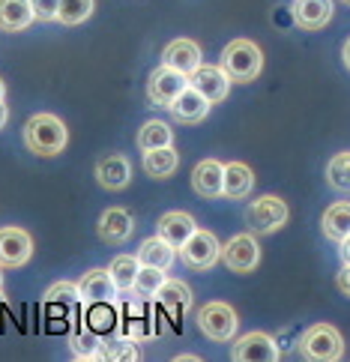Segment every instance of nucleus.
Here are the masks:
<instances>
[{"instance_id": "2eb2a0df", "label": "nucleus", "mask_w": 350, "mask_h": 362, "mask_svg": "<svg viewBox=\"0 0 350 362\" xmlns=\"http://www.w3.org/2000/svg\"><path fill=\"white\" fill-rule=\"evenodd\" d=\"M198 230V225H194V218L183 210H171V213H165L159 218V225H156V234H159L168 245H174V249L180 252L186 245V240Z\"/></svg>"}, {"instance_id": "b1692460", "label": "nucleus", "mask_w": 350, "mask_h": 362, "mask_svg": "<svg viewBox=\"0 0 350 362\" xmlns=\"http://www.w3.org/2000/svg\"><path fill=\"white\" fill-rule=\"evenodd\" d=\"M320 228H323V237H327V240L342 243V240L350 234V204H347V201L332 204L329 210L323 213Z\"/></svg>"}, {"instance_id": "a878e982", "label": "nucleus", "mask_w": 350, "mask_h": 362, "mask_svg": "<svg viewBox=\"0 0 350 362\" xmlns=\"http://www.w3.org/2000/svg\"><path fill=\"white\" fill-rule=\"evenodd\" d=\"M138 269H141V261H138V255H117L111 267H108V273L117 284V291H132V284H135V276H138Z\"/></svg>"}, {"instance_id": "1a4fd4ad", "label": "nucleus", "mask_w": 350, "mask_h": 362, "mask_svg": "<svg viewBox=\"0 0 350 362\" xmlns=\"http://www.w3.org/2000/svg\"><path fill=\"white\" fill-rule=\"evenodd\" d=\"M189 84L198 90V93L210 102V105H218L225 102L231 93V78L222 66H213V63H201L198 69L189 75Z\"/></svg>"}, {"instance_id": "2f4dec72", "label": "nucleus", "mask_w": 350, "mask_h": 362, "mask_svg": "<svg viewBox=\"0 0 350 362\" xmlns=\"http://www.w3.org/2000/svg\"><path fill=\"white\" fill-rule=\"evenodd\" d=\"M99 356H105V359H138V344L132 339H123V335H117V339H108V341H102V351Z\"/></svg>"}, {"instance_id": "dca6fc26", "label": "nucleus", "mask_w": 350, "mask_h": 362, "mask_svg": "<svg viewBox=\"0 0 350 362\" xmlns=\"http://www.w3.org/2000/svg\"><path fill=\"white\" fill-rule=\"evenodd\" d=\"M96 180L102 189H126L129 180H132V162H129L123 153H111V156H102L96 162Z\"/></svg>"}, {"instance_id": "cd10ccee", "label": "nucleus", "mask_w": 350, "mask_h": 362, "mask_svg": "<svg viewBox=\"0 0 350 362\" xmlns=\"http://www.w3.org/2000/svg\"><path fill=\"white\" fill-rule=\"evenodd\" d=\"M162 284H165V269L141 264L138 276H135V284H132V291L141 296V300H156V293H159Z\"/></svg>"}, {"instance_id": "9d476101", "label": "nucleus", "mask_w": 350, "mask_h": 362, "mask_svg": "<svg viewBox=\"0 0 350 362\" xmlns=\"http://www.w3.org/2000/svg\"><path fill=\"white\" fill-rule=\"evenodd\" d=\"M279 356V344L267 332H245L231 347V359L240 362H276Z\"/></svg>"}, {"instance_id": "4be33fe9", "label": "nucleus", "mask_w": 350, "mask_h": 362, "mask_svg": "<svg viewBox=\"0 0 350 362\" xmlns=\"http://www.w3.org/2000/svg\"><path fill=\"white\" fill-rule=\"evenodd\" d=\"M180 168V156L174 147H156L144 153V174L153 180H168L174 177V171Z\"/></svg>"}, {"instance_id": "7c9ffc66", "label": "nucleus", "mask_w": 350, "mask_h": 362, "mask_svg": "<svg viewBox=\"0 0 350 362\" xmlns=\"http://www.w3.org/2000/svg\"><path fill=\"white\" fill-rule=\"evenodd\" d=\"M327 180H329L332 189L350 192V153H339V156H332V162L327 165Z\"/></svg>"}, {"instance_id": "f257e3e1", "label": "nucleus", "mask_w": 350, "mask_h": 362, "mask_svg": "<svg viewBox=\"0 0 350 362\" xmlns=\"http://www.w3.org/2000/svg\"><path fill=\"white\" fill-rule=\"evenodd\" d=\"M24 144L36 156H60L69 144V129L57 114H33L24 123Z\"/></svg>"}, {"instance_id": "79ce46f5", "label": "nucleus", "mask_w": 350, "mask_h": 362, "mask_svg": "<svg viewBox=\"0 0 350 362\" xmlns=\"http://www.w3.org/2000/svg\"><path fill=\"white\" fill-rule=\"evenodd\" d=\"M344 4H347V6H350V0H344Z\"/></svg>"}, {"instance_id": "ddd939ff", "label": "nucleus", "mask_w": 350, "mask_h": 362, "mask_svg": "<svg viewBox=\"0 0 350 362\" xmlns=\"http://www.w3.org/2000/svg\"><path fill=\"white\" fill-rule=\"evenodd\" d=\"M99 240L108 243V245H123L129 237L135 234V218L129 210H123V206H111V210L102 213L99 218Z\"/></svg>"}, {"instance_id": "bb28decb", "label": "nucleus", "mask_w": 350, "mask_h": 362, "mask_svg": "<svg viewBox=\"0 0 350 362\" xmlns=\"http://www.w3.org/2000/svg\"><path fill=\"white\" fill-rule=\"evenodd\" d=\"M174 144V132L171 126L162 123V120H147L144 126H141L138 132V147L141 150H156V147H171Z\"/></svg>"}, {"instance_id": "58836bf2", "label": "nucleus", "mask_w": 350, "mask_h": 362, "mask_svg": "<svg viewBox=\"0 0 350 362\" xmlns=\"http://www.w3.org/2000/svg\"><path fill=\"white\" fill-rule=\"evenodd\" d=\"M4 96H6V84H4V81H0V99H4Z\"/></svg>"}, {"instance_id": "7ed1b4c3", "label": "nucleus", "mask_w": 350, "mask_h": 362, "mask_svg": "<svg viewBox=\"0 0 350 362\" xmlns=\"http://www.w3.org/2000/svg\"><path fill=\"white\" fill-rule=\"evenodd\" d=\"M300 351L305 359H317V362H332L342 359L344 354V339L332 323H315L308 327L300 339Z\"/></svg>"}, {"instance_id": "393cba45", "label": "nucleus", "mask_w": 350, "mask_h": 362, "mask_svg": "<svg viewBox=\"0 0 350 362\" xmlns=\"http://www.w3.org/2000/svg\"><path fill=\"white\" fill-rule=\"evenodd\" d=\"M156 300H159L171 315H183L186 308L192 305V291L186 281H177V279H165V284L159 288V293H156Z\"/></svg>"}, {"instance_id": "39448f33", "label": "nucleus", "mask_w": 350, "mask_h": 362, "mask_svg": "<svg viewBox=\"0 0 350 362\" xmlns=\"http://www.w3.org/2000/svg\"><path fill=\"white\" fill-rule=\"evenodd\" d=\"M288 216V204L276 195H261L245 206V225H249L252 234H272V230L284 228Z\"/></svg>"}, {"instance_id": "4c0bfd02", "label": "nucleus", "mask_w": 350, "mask_h": 362, "mask_svg": "<svg viewBox=\"0 0 350 362\" xmlns=\"http://www.w3.org/2000/svg\"><path fill=\"white\" fill-rule=\"evenodd\" d=\"M342 57H344V66L350 69V40L344 42V48H342Z\"/></svg>"}, {"instance_id": "f03ea898", "label": "nucleus", "mask_w": 350, "mask_h": 362, "mask_svg": "<svg viewBox=\"0 0 350 362\" xmlns=\"http://www.w3.org/2000/svg\"><path fill=\"white\" fill-rule=\"evenodd\" d=\"M218 66L228 72L231 81L249 84V81H255L257 75H261V69H264V54H261V48H257L252 40H233V42L225 45L222 63H218Z\"/></svg>"}, {"instance_id": "72a5a7b5", "label": "nucleus", "mask_w": 350, "mask_h": 362, "mask_svg": "<svg viewBox=\"0 0 350 362\" xmlns=\"http://www.w3.org/2000/svg\"><path fill=\"white\" fill-rule=\"evenodd\" d=\"M36 21H57L60 12V0H30Z\"/></svg>"}, {"instance_id": "473e14b6", "label": "nucleus", "mask_w": 350, "mask_h": 362, "mask_svg": "<svg viewBox=\"0 0 350 362\" xmlns=\"http://www.w3.org/2000/svg\"><path fill=\"white\" fill-rule=\"evenodd\" d=\"M72 303H81L78 284H72V281H57L54 288H48V293H45V305H72Z\"/></svg>"}, {"instance_id": "a19ab883", "label": "nucleus", "mask_w": 350, "mask_h": 362, "mask_svg": "<svg viewBox=\"0 0 350 362\" xmlns=\"http://www.w3.org/2000/svg\"><path fill=\"white\" fill-rule=\"evenodd\" d=\"M0 305H4V296H0Z\"/></svg>"}, {"instance_id": "c9c22d12", "label": "nucleus", "mask_w": 350, "mask_h": 362, "mask_svg": "<svg viewBox=\"0 0 350 362\" xmlns=\"http://www.w3.org/2000/svg\"><path fill=\"white\" fill-rule=\"evenodd\" d=\"M339 255H342V264H350V234L339 243Z\"/></svg>"}, {"instance_id": "423d86ee", "label": "nucleus", "mask_w": 350, "mask_h": 362, "mask_svg": "<svg viewBox=\"0 0 350 362\" xmlns=\"http://www.w3.org/2000/svg\"><path fill=\"white\" fill-rule=\"evenodd\" d=\"M198 327L210 341H233L237 339L240 317L228 303H206L198 312Z\"/></svg>"}, {"instance_id": "20e7f679", "label": "nucleus", "mask_w": 350, "mask_h": 362, "mask_svg": "<svg viewBox=\"0 0 350 362\" xmlns=\"http://www.w3.org/2000/svg\"><path fill=\"white\" fill-rule=\"evenodd\" d=\"M180 261H183L192 273H206L222 261V243L216 240L213 230L198 228L194 234L186 240V245L180 249Z\"/></svg>"}, {"instance_id": "f3484780", "label": "nucleus", "mask_w": 350, "mask_h": 362, "mask_svg": "<svg viewBox=\"0 0 350 362\" xmlns=\"http://www.w3.org/2000/svg\"><path fill=\"white\" fill-rule=\"evenodd\" d=\"M168 111H171V117L177 120V123H201L206 114H210V102H206L198 90H194L192 84L183 90V93H180L171 105H168Z\"/></svg>"}, {"instance_id": "c85d7f7f", "label": "nucleus", "mask_w": 350, "mask_h": 362, "mask_svg": "<svg viewBox=\"0 0 350 362\" xmlns=\"http://www.w3.org/2000/svg\"><path fill=\"white\" fill-rule=\"evenodd\" d=\"M96 9V0H60V12L57 21L66 24V28H75V24H84Z\"/></svg>"}, {"instance_id": "f8f14e48", "label": "nucleus", "mask_w": 350, "mask_h": 362, "mask_svg": "<svg viewBox=\"0 0 350 362\" xmlns=\"http://www.w3.org/2000/svg\"><path fill=\"white\" fill-rule=\"evenodd\" d=\"M33 255V240L24 228H0V267H24Z\"/></svg>"}, {"instance_id": "0eeeda50", "label": "nucleus", "mask_w": 350, "mask_h": 362, "mask_svg": "<svg viewBox=\"0 0 350 362\" xmlns=\"http://www.w3.org/2000/svg\"><path fill=\"white\" fill-rule=\"evenodd\" d=\"M222 261L231 273H255L261 264V245H257L255 234H237L222 245Z\"/></svg>"}, {"instance_id": "6e6552de", "label": "nucleus", "mask_w": 350, "mask_h": 362, "mask_svg": "<svg viewBox=\"0 0 350 362\" xmlns=\"http://www.w3.org/2000/svg\"><path fill=\"white\" fill-rule=\"evenodd\" d=\"M186 87H189V75L177 72V69H171V66H165L162 63V66L156 69L150 75V81H147V99H150L153 108H168Z\"/></svg>"}, {"instance_id": "6ab92c4d", "label": "nucleus", "mask_w": 350, "mask_h": 362, "mask_svg": "<svg viewBox=\"0 0 350 362\" xmlns=\"http://www.w3.org/2000/svg\"><path fill=\"white\" fill-rule=\"evenodd\" d=\"M332 0H293V21L303 30H320L332 21Z\"/></svg>"}, {"instance_id": "9b49d317", "label": "nucleus", "mask_w": 350, "mask_h": 362, "mask_svg": "<svg viewBox=\"0 0 350 362\" xmlns=\"http://www.w3.org/2000/svg\"><path fill=\"white\" fill-rule=\"evenodd\" d=\"M78 293H81L84 305H105V303H114L120 291H117L108 269H87V273L78 279Z\"/></svg>"}, {"instance_id": "5701e85b", "label": "nucleus", "mask_w": 350, "mask_h": 362, "mask_svg": "<svg viewBox=\"0 0 350 362\" xmlns=\"http://www.w3.org/2000/svg\"><path fill=\"white\" fill-rule=\"evenodd\" d=\"M174 257H177V249H174V245H168L159 234L150 237V240H144V243H141V249H138V261H141V264L159 267V269H165V273L171 269Z\"/></svg>"}, {"instance_id": "e433bc0d", "label": "nucleus", "mask_w": 350, "mask_h": 362, "mask_svg": "<svg viewBox=\"0 0 350 362\" xmlns=\"http://www.w3.org/2000/svg\"><path fill=\"white\" fill-rule=\"evenodd\" d=\"M6 120H9V108L4 105V99H0V129L6 126Z\"/></svg>"}, {"instance_id": "a211bd4d", "label": "nucleus", "mask_w": 350, "mask_h": 362, "mask_svg": "<svg viewBox=\"0 0 350 362\" xmlns=\"http://www.w3.org/2000/svg\"><path fill=\"white\" fill-rule=\"evenodd\" d=\"M162 63L165 66H171V69H177V72H183V75H192L194 69L201 66V48H198V42H192V40H174V42L165 45Z\"/></svg>"}, {"instance_id": "4468645a", "label": "nucleus", "mask_w": 350, "mask_h": 362, "mask_svg": "<svg viewBox=\"0 0 350 362\" xmlns=\"http://www.w3.org/2000/svg\"><path fill=\"white\" fill-rule=\"evenodd\" d=\"M192 189L198 192L201 198H222V192H225V165L218 162V159H204L194 165V171H192Z\"/></svg>"}, {"instance_id": "f704fd0d", "label": "nucleus", "mask_w": 350, "mask_h": 362, "mask_svg": "<svg viewBox=\"0 0 350 362\" xmlns=\"http://www.w3.org/2000/svg\"><path fill=\"white\" fill-rule=\"evenodd\" d=\"M335 288H339L344 296H350V264H344L339 269V276H335Z\"/></svg>"}, {"instance_id": "412c9836", "label": "nucleus", "mask_w": 350, "mask_h": 362, "mask_svg": "<svg viewBox=\"0 0 350 362\" xmlns=\"http://www.w3.org/2000/svg\"><path fill=\"white\" fill-rule=\"evenodd\" d=\"M255 189V174L245 162H228L225 165V192L222 195L231 201H243L249 198Z\"/></svg>"}, {"instance_id": "ea45409f", "label": "nucleus", "mask_w": 350, "mask_h": 362, "mask_svg": "<svg viewBox=\"0 0 350 362\" xmlns=\"http://www.w3.org/2000/svg\"><path fill=\"white\" fill-rule=\"evenodd\" d=\"M0 288H4V267H0Z\"/></svg>"}, {"instance_id": "c756f323", "label": "nucleus", "mask_w": 350, "mask_h": 362, "mask_svg": "<svg viewBox=\"0 0 350 362\" xmlns=\"http://www.w3.org/2000/svg\"><path fill=\"white\" fill-rule=\"evenodd\" d=\"M69 351L78 359H96L99 351H102V339L93 329H78V332L69 335Z\"/></svg>"}, {"instance_id": "aec40b11", "label": "nucleus", "mask_w": 350, "mask_h": 362, "mask_svg": "<svg viewBox=\"0 0 350 362\" xmlns=\"http://www.w3.org/2000/svg\"><path fill=\"white\" fill-rule=\"evenodd\" d=\"M36 21L30 0H0V30L21 33Z\"/></svg>"}]
</instances>
